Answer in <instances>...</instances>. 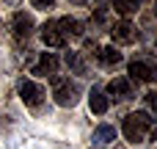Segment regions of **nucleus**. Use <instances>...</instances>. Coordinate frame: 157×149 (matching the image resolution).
Masks as SVG:
<instances>
[{"instance_id": "1", "label": "nucleus", "mask_w": 157, "mask_h": 149, "mask_svg": "<svg viewBox=\"0 0 157 149\" xmlns=\"http://www.w3.org/2000/svg\"><path fill=\"white\" fill-rule=\"evenodd\" d=\"M152 127H155V119H152V113H146V111L127 113V116H124V124H121L124 138H127L130 144H141V141L152 133Z\"/></svg>"}, {"instance_id": "2", "label": "nucleus", "mask_w": 157, "mask_h": 149, "mask_svg": "<svg viewBox=\"0 0 157 149\" xmlns=\"http://www.w3.org/2000/svg\"><path fill=\"white\" fill-rule=\"evenodd\" d=\"M52 97L61 108H72L80 97V86L69 77H52Z\"/></svg>"}, {"instance_id": "3", "label": "nucleus", "mask_w": 157, "mask_h": 149, "mask_svg": "<svg viewBox=\"0 0 157 149\" xmlns=\"http://www.w3.org/2000/svg\"><path fill=\"white\" fill-rule=\"evenodd\" d=\"M41 39H44L47 47H63L69 36H66V30L61 28V19H50V22L41 25Z\"/></svg>"}, {"instance_id": "4", "label": "nucleus", "mask_w": 157, "mask_h": 149, "mask_svg": "<svg viewBox=\"0 0 157 149\" xmlns=\"http://www.w3.org/2000/svg\"><path fill=\"white\" fill-rule=\"evenodd\" d=\"M110 36H113L116 44H135L138 41V28L130 19H121V22H116L110 28Z\"/></svg>"}, {"instance_id": "5", "label": "nucleus", "mask_w": 157, "mask_h": 149, "mask_svg": "<svg viewBox=\"0 0 157 149\" xmlns=\"http://www.w3.org/2000/svg\"><path fill=\"white\" fill-rule=\"evenodd\" d=\"M19 100H22L28 108H39V105L44 102V88H41L39 83H33V80H25V83L19 86Z\"/></svg>"}, {"instance_id": "6", "label": "nucleus", "mask_w": 157, "mask_h": 149, "mask_svg": "<svg viewBox=\"0 0 157 149\" xmlns=\"http://www.w3.org/2000/svg\"><path fill=\"white\" fill-rule=\"evenodd\" d=\"M11 33H14V39H17V41H28V39H30V33H33V17H30V14H25V11L14 14Z\"/></svg>"}, {"instance_id": "7", "label": "nucleus", "mask_w": 157, "mask_h": 149, "mask_svg": "<svg viewBox=\"0 0 157 149\" xmlns=\"http://www.w3.org/2000/svg\"><path fill=\"white\" fill-rule=\"evenodd\" d=\"M130 77H132L135 83H152V80H155V69H152V64H146V61H132V64H130Z\"/></svg>"}, {"instance_id": "8", "label": "nucleus", "mask_w": 157, "mask_h": 149, "mask_svg": "<svg viewBox=\"0 0 157 149\" xmlns=\"http://www.w3.org/2000/svg\"><path fill=\"white\" fill-rule=\"evenodd\" d=\"M108 94L116 97V100H130V97H132V86H130L127 77H113V80L108 83Z\"/></svg>"}, {"instance_id": "9", "label": "nucleus", "mask_w": 157, "mask_h": 149, "mask_svg": "<svg viewBox=\"0 0 157 149\" xmlns=\"http://www.w3.org/2000/svg\"><path fill=\"white\" fill-rule=\"evenodd\" d=\"M55 69H58V58L52 53H41L39 64L33 66V75H55Z\"/></svg>"}, {"instance_id": "10", "label": "nucleus", "mask_w": 157, "mask_h": 149, "mask_svg": "<svg viewBox=\"0 0 157 149\" xmlns=\"http://www.w3.org/2000/svg\"><path fill=\"white\" fill-rule=\"evenodd\" d=\"M88 105H91V111L97 113V116H102V113H108V97L99 91V88H91V97H88Z\"/></svg>"}, {"instance_id": "11", "label": "nucleus", "mask_w": 157, "mask_h": 149, "mask_svg": "<svg viewBox=\"0 0 157 149\" xmlns=\"http://www.w3.org/2000/svg\"><path fill=\"white\" fill-rule=\"evenodd\" d=\"M110 141H116V127H113V124H99V127L94 130V144H97V147H105V144H110Z\"/></svg>"}, {"instance_id": "12", "label": "nucleus", "mask_w": 157, "mask_h": 149, "mask_svg": "<svg viewBox=\"0 0 157 149\" xmlns=\"http://www.w3.org/2000/svg\"><path fill=\"white\" fill-rule=\"evenodd\" d=\"M97 55H99V64H102V66H116V64H121V53H119L116 47H102Z\"/></svg>"}, {"instance_id": "13", "label": "nucleus", "mask_w": 157, "mask_h": 149, "mask_svg": "<svg viewBox=\"0 0 157 149\" xmlns=\"http://www.w3.org/2000/svg\"><path fill=\"white\" fill-rule=\"evenodd\" d=\"M61 28L66 30V36H83V22L75 19V17H63L61 19Z\"/></svg>"}, {"instance_id": "14", "label": "nucleus", "mask_w": 157, "mask_h": 149, "mask_svg": "<svg viewBox=\"0 0 157 149\" xmlns=\"http://www.w3.org/2000/svg\"><path fill=\"white\" fill-rule=\"evenodd\" d=\"M141 3H144V0H113V8H116L119 14H124V17H127V14L138 11V8H141Z\"/></svg>"}, {"instance_id": "15", "label": "nucleus", "mask_w": 157, "mask_h": 149, "mask_svg": "<svg viewBox=\"0 0 157 149\" xmlns=\"http://www.w3.org/2000/svg\"><path fill=\"white\" fill-rule=\"evenodd\" d=\"M66 64H69L75 72H83V61L77 58V53H66Z\"/></svg>"}, {"instance_id": "16", "label": "nucleus", "mask_w": 157, "mask_h": 149, "mask_svg": "<svg viewBox=\"0 0 157 149\" xmlns=\"http://www.w3.org/2000/svg\"><path fill=\"white\" fill-rule=\"evenodd\" d=\"M33 3V8H52L55 6V0H30Z\"/></svg>"}, {"instance_id": "17", "label": "nucleus", "mask_w": 157, "mask_h": 149, "mask_svg": "<svg viewBox=\"0 0 157 149\" xmlns=\"http://www.w3.org/2000/svg\"><path fill=\"white\" fill-rule=\"evenodd\" d=\"M8 3H17V0H8Z\"/></svg>"}]
</instances>
